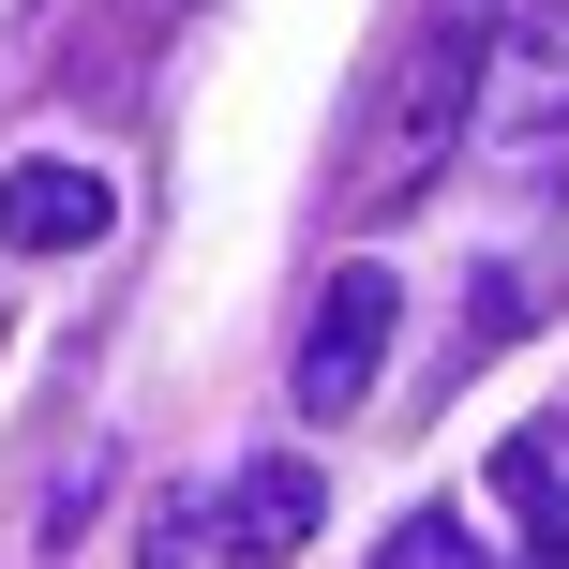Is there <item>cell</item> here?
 I'll return each instance as SVG.
<instances>
[{"label":"cell","instance_id":"1","mask_svg":"<svg viewBox=\"0 0 569 569\" xmlns=\"http://www.w3.org/2000/svg\"><path fill=\"white\" fill-rule=\"evenodd\" d=\"M465 136H480L510 180H555V166H569V0H495Z\"/></svg>","mask_w":569,"mask_h":569},{"label":"cell","instance_id":"2","mask_svg":"<svg viewBox=\"0 0 569 569\" xmlns=\"http://www.w3.org/2000/svg\"><path fill=\"white\" fill-rule=\"evenodd\" d=\"M390 330H405V284H390V256H345L330 284H315L300 360H284L300 420H345V405H375V375H390Z\"/></svg>","mask_w":569,"mask_h":569},{"label":"cell","instance_id":"3","mask_svg":"<svg viewBox=\"0 0 569 569\" xmlns=\"http://www.w3.org/2000/svg\"><path fill=\"white\" fill-rule=\"evenodd\" d=\"M480 46H495V0H450V16L420 30V60H405V90H390V180H420V166H450V150H465Z\"/></svg>","mask_w":569,"mask_h":569},{"label":"cell","instance_id":"4","mask_svg":"<svg viewBox=\"0 0 569 569\" xmlns=\"http://www.w3.org/2000/svg\"><path fill=\"white\" fill-rule=\"evenodd\" d=\"M106 226H120V180L106 166H60V150L0 166V240H16V256H90Z\"/></svg>","mask_w":569,"mask_h":569},{"label":"cell","instance_id":"5","mask_svg":"<svg viewBox=\"0 0 569 569\" xmlns=\"http://www.w3.org/2000/svg\"><path fill=\"white\" fill-rule=\"evenodd\" d=\"M315 510H330V480H315V465H240L226 510H210V540H226L240 569H284V555L315 540Z\"/></svg>","mask_w":569,"mask_h":569},{"label":"cell","instance_id":"6","mask_svg":"<svg viewBox=\"0 0 569 569\" xmlns=\"http://www.w3.org/2000/svg\"><path fill=\"white\" fill-rule=\"evenodd\" d=\"M495 495L525 510V555H569V420H525L495 450Z\"/></svg>","mask_w":569,"mask_h":569},{"label":"cell","instance_id":"7","mask_svg":"<svg viewBox=\"0 0 569 569\" xmlns=\"http://www.w3.org/2000/svg\"><path fill=\"white\" fill-rule=\"evenodd\" d=\"M360 569H465V525H450V510H405V525H390V540H375Z\"/></svg>","mask_w":569,"mask_h":569},{"label":"cell","instance_id":"8","mask_svg":"<svg viewBox=\"0 0 569 569\" xmlns=\"http://www.w3.org/2000/svg\"><path fill=\"white\" fill-rule=\"evenodd\" d=\"M525 569H569V555H525Z\"/></svg>","mask_w":569,"mask_h":569}]
</instances>
